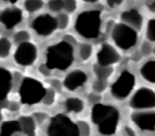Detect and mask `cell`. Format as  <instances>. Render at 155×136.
<instances>
[{
  "label": "cell",
  "mask_w": 155,
  "mask_h": 136,
  "mask_svg": "<svg viewBox=\"0 0 155 136\" xmlns=\"http://www.w3.org/2000/svg\"><path fill=\"white\" fill-rule=\"evenodd\" d=\"M120 119L119 111L110 104L97 103L91 109V121L103 135H112L116 132Z\"/></svg>",
  "instance_id": "6da1fadb"
},
{
  "label": "cell",
  "mask_w": 155,
  "mask_h": 136,
  "mask_svg": "<svg viewBox=\"0 0 155 136\" xmlns=\"http://www.w3.org/2000/svg\"><path fill=\"white\" fill-rule=\"evenodd\" d=\"M74 60V47L64 40L47 48L45 64L51 70L67 69L72 65Z\"/></svg>",
  "instance_id": "7a4b0ae2"
},
{
  "label": "cell",
  "mask_w": 155,
  "mask_h": 136,
  "mask_svg": "<svg viewBox=\"0 0 155 136\" xmlns=\"http://www.w3.org/2000/svg\"><path fill=\"white\" fill-rule=\"evenodd\" d=\"M101 27V12L97 10L82 12L77 17L74 25L77 33L87 39H94L99 37Z\"/></svg>",
  "instance_id": "3957f363"
},
{
  "label": "cell",
  "mask_w": 155,
  "mask_h": 136,
  "mask_svg": "<svg viewBox=\"0 0 155 136\" xmlns=\"http://www.w3.org/2000/svg\"><path fill=\"white\" fill-rule=\"evenodd\" d=\"M45 91L46 88L41 81L30 77H25L22 80L18 90L21 103L29 105L42 101Z\"/></svg>",
  "instance_id": "277c9868"
},
{
  "label": "cell",
  "mask_w": 155,
  "mask_h": 136,
  "mask_svg": "<svg viewBox=\"0 0 155 136\" xmlns=\"http://www.w3.org/2000/svg\"><path fill=\"white\" fill-rule=\"evenodd\" d=\"M47 134L48 136H80L77 124L61 114L51 118Z\"/></svg>",
  "instance_id": "5b68a950"
},
{
  "label": "cell",
  "mask_w": 155,
  "mask_h": 136,
  "mask_svg": "<svg viewBox=\"0 0 155 136\" xmlns=\"http://www.w3.org/2000/svg\"><path fill=\"white\" fill-rule=\"evenodd\" d=\"M111 36L115 45L122 50L130 49L135 46L137 41V31L124 23L114 25Z\"/></svg>",
  "instance_id": "8992f818"
},
{
  "label": "cell",
  "mask_w": 155,
  "mask_h": 136,
  "mask_svg": "<svg viewBox=\"0 0 155 136\" xmlns=\"http://www.w3.org/2000/svg\"><path fill=\"white\" fill-rule=\"evenodd\" d=\"M136 84V78L130 71H123L110 86L113 96L118 100L127 98L134 89Z\"/></svg>",
  "instance_id": "52a82bcc"
},
{
  "label": "cell",
  "mask_w": 155,
  "mask_h": 136,
  "mask_svg": "<svg viewBox=\"0 0 155 136\" xmlns=\"http://www.w3.org/2000/svg\"><path fill=\"white\" fill-rule=\"evenodd\" d=\"M129 105L137 111L155 108V91L148 87H140L134 93Z\"/></svg>",
  "instance_id": "ba28073f"
},
{
  "label": "cell",
  "mask_w": 155,
  "mask_h": 136,
  "mask_svg": "<svg viewBox=\"0 0 155 136\" xmlns=\"http://www.w3.org/2000/svg\"><path fill=\"white\" fill-rule=\"evenodd\" d=\"M37 57V47L29 41L19 44L14 53L15 62L21 66H29L33 65L36 61Z\"/></svg>",
  "instance_id": "9c48e42d"
},
{
  "label": "cell",
  "mask_w": 155,
  "mask_h": 136,
  "mask_svg": "<svg viewBox=\"0 0 155 136\" xmlns=\"http://www.w3.org/2000/svg\"><path fill=\"white\" fill-rule=\"evenodd\" d=\"M31 27L38 35L48 36L57 29L58 23L56 18L51 15L43 14L34 19Z\"/></svg>",
  "instance_id": "30bf717a"
},
{
  "label": "cell",
  "mask_w": 155,
  "mask_h": 136,
  "mask_svg": "<svg viewBox=\"0 0 155 136\" xmlns=\"http://www.w3.org/2000/svg\"><path fill=\"white\" fill-rule=\"evenodd\" d=\"M131 121L136 126L143 131H155V111L142 110L131 114Z\"/></svg>",
  "instance_id": "8fae6325"
},
{
  "label": "cell",
  "mask_w": 155,
  "mask_h": 136,
  "mask_svg": "<svg viewBox=\"0 0 155 136\" xmlns=\"http://www.w3.org/2000/svg\"><path fill=\"white\" fill-rule=\"evenodd\" d=\"M120 59V54L114 46L104 43L97 53V64L103 66H111L117 63Z\"/></svg>",
  "instance_id": "7c38bea8"
},
{
  "label": "cell",
  "mask_w": 155,
  "mask_h": 136,
  "mask_svg": "<svg viewBox=\"0 0 155 136\" xmlns=\"http://www.w3.org/2000/svg\"><path fill=\"white\" fill-rule=\"evenodd\" d=\"M87 74L81 69H74L66 75L63 81V85L66 89L74 91L83 86L87 82Z\"/></svg>",
  "instance_id": "4fadbf2b"
},
{
  "label": "cell",
  "mask_w": 155,
  "mask_h": 136,
  "mask_svg": "<svg viewBox=\"0 0 155 136\" xmlns=\"http://www.w3.org/2000/svg\"><path fill=\"white\" fill-rule=\"evenodd\" d=\"M22 19V12L18 8H6L0 13V22L5 28L12 29L16 26Z\"/></svg>",
  "instance_id": "5bb4252c"
},
{
  "label": "cell",
  "mask_w": 155,
  "mask_h": 136,
  "mask_svg": "<svg viewBox=\"0 0 155 136\" xmlns=\"http://www.w3.org/2000/svg\"><path fill=\"white\" fill-rule=\"evenodd\" d=\"M12 87V75L8 69L0 67V101L6 99Z\"/></svg>",
  "instance_id": "9a60e30c"
},
{
  "label": "cell",
  "mask_w": 155,
  "mask_h": 136,
  "mask_svg": "<svg viewBox=\"0 0 155 136\" xmlns=\"http://www.w3.org/2000/svg\"><path fill=\"white\" fill-rule=\"evenodd\" d=\"M120 18L124 24L134 28V29H140L143 24V17L137 9H131L124 11L120 15Z\"/></svg>",
  "instance_id": "2e32d148"
},
{
  "label": "cell",
  "mask_w": 155,
  "mask_h": 136,
  "mask_svg": "<svg viewBox=\"0 0 155 136\" xmlns=\"http://www.w3.org/2000/svg\"><path fill=\"white\" fill-rule=\"evenodd\" d=\"M21 132L19 121H7L0 126V136H18Z\"/></svg>",
  "instance_id": "e0dca14e"
},
{
  "label": "cell",
  "mask_w": 155,
  "mask_h": 136,
  "mask_svg": "<svg viewBox=\"0 0 155 136\" xmlns=\"http://www.w3.org/2000/svg\"><path fill=\"white\" fill-rule=\"evenodd\" d=\"M21 132L25 136H35L36 124L35 119L31 116H22L18 120Z\"/></svg>",
  "instance_id": "ac0fdd59"
},
{
  "label": "cell",
  "mask_w": 155,
  "mask_h": 136,
  "mask_svg": "<svg viewBox=\"0 0 155 136\" xmlns=\"http://www.w3.org/2000/svg\"><path fill=\"white\" fill-rule=\"evenodd\" d=\"M140 74L147 82L155 84V60H149L141 65Z\"/></svg>",
  "instance_id": "d6986e66"
},
{
  "label": "cell",
  "mask_w": 155,
  "mask_h": 136,
  "mask_svg": "<svg viewBox=\"0 0 155 136\" xmlns=\"http://www.w3.org/2000/svg\"><path fill=\"white\" fill-rule=\"evenodd\" d=\"M66 109L70 112L81 113L84 108V104L82 99L78 97H70L66 99L64 103Z\"/></svg>",
  "instance_id": "ffe728a7"
},
{
  "label": "cell",
  "mask_w": 155,
  "mask_h": 136,
  "mask_svg": "<svg viewBox=\"0 0 155 136\" xmlns=\"http://www.w3.org/2000/svg\"><path fill=\"white\" fill-rule=\"evenodd\" d=\"M93 71L97 79L102 81H107L114 72V69L110 66H103L98 64L94 65Z\"/></svg>",
  "instance_id": "44dd1931"
},
{
  "label": "cell",
  "mask_w": 155,
  "mask_h": 136,
  "mask_svg": "<svg viewBox=\"0 0 155 136\" xmlns=\"http://www.w3.org/2000/svg\"><path fill=\"white\" fill-rule=\"evenodd\" d=\"M12 48L11 41L5 37L0 38V58H5L9 55Z\"/></svg>",
  "instance_id": "7402d4cb"
},
{
  "label": "cell",
  "mask_w": 155,
  "mask_h": 136,
  "mask_svg": "<svg viewBox=\"0 0 155 136\" xmlns=\"http://www.w3.org/2000/svg\"><path fill=\"white\" fill-rule=\"evenodd\" d=\"M24 6L27 12L33 13L41 9V7L43 6V1L42 0H25L24 2Z\"/></svg>",
  "instance_id": "603a6c76"
},
{
  "label": "cell",
  "mask_w": 155,
  "mask_h": 136,
  "mask_svg": "<svg viewBox=\"0 0 155 136\" xmlns=\"http://www.w3.org/2000/svg\"><path fill=\"white\" fill-rule=\"evenodd\" d=\"M93 53V47L90 43L84 42L79 47V56L83 61H87Z\"/></svg>",
  "instance_id": "cb8c5ba5"
},
{
  "label": "cell",
  "mask_w": 155,
  "mask_h": 136,
  "mask_svg": "<svg viewBox=\"0 0 155 136\" xmlns=\"http://www.w3.org/2000/svg\"><path fill=\"white\" fill-rule=\"evenodd\" d=\"M78 128L79 131L80 136H90L91 133V127L89 124L85 121H79L77 123Z\"/></svg>",
  "instance_id": "d4e9b609"
},
{
  "label": "cell",
  "mask_w": 155,
  "mask_h": 136,
  "mask_svg": "<svg viewBox=\"0 0 155 136\" xmlns=\"http://www.w3.org/2000/svg\"><path fill=\"white\" fill-rule=\"evenodd\" d=\"M30 35L26 30H21V31H18V32H17L13 36L14 41H15V43L18 44H21L23 43V42L28 41Z\"/></svg>",
  "instance_id": "484cf974"
},
{
  "label": "cell",
  "mask_w": 155,
  "mask_h": 136,
  "mask_svg": "<svg viewBox=\"0 0 155 136\" xmlns=\"http://www.w3.org/2000/svg\"><path fill=\"white\" fill-rule=\"evenodd\" d=\"M146 36L149 41H155V18L150 19L147 23Z\"/></svg>",
  "instance_id": "4316f807"
},
{
  "label": "cell",
  "mask_w": 155,
  "mask_h": 136,
  "mask_svg": "<svg viewBox=\"0 0 155 136\" xmlns=\"http://www.w3.org/2000/svg\"><path fill=\"white\" fill-rule=\"evenodd\" d=\"M55 100V91L52 88H46L45 95L43 98V103L46 105H51Z\"/></svg>",
  "instance_id": "83f0119b"
},
{
  "label": "cell",
  "mask_w": 155,
  "mask_h": 136,
  "mask_svg": "<svg viewBox=\"0 0 155 136\" xmlns=\"http://www.w3.org/2000/svg\"><path fill=\"white\" fill-rule=\"evenodd\" d=\"M58 27L61 29H65L69 25V17L67 14L61 13L56 18Z\"/></svg>",
  "instance_id": "f1b7e54d"
},
{
  "label": "cell",
  "mask_w": 155,
  "mask_h": 136,
  "mask_svg": "<svg viewBox=\"0 0 155 136\" xmlns=\"http://www.w3.org/2000/svg\"><path fill=\"white\" fill-rule=\"evenodd\" d=\"M107 81H102V80L97 79L93 83L92 88L94 91V92L97 93V94H100V93L103 92L107 88Z\"/></svg>",
  "instance_id": "f546056e"
},
{
  "label": "cell",
  "mask_w": 155,
  "mask_h": 136,
  "mask_svg": "<svg viewBox=\"0 0 155 136\" xmlns=\"http://www.w3.org/2000/svg\"><path fill=\"white\" fill-rule=\"evenodd\" d=\"M48 7L52 12H59L63 8V0H49Z\"/></svg>",
  "instance_id": "4dcf8cb0"
},
{
  "label": "cell",
  "mask_w": 155,
  "mask_h": 136,
  "mask_svg": "<svg viewBox=\"0 0 155 136\" xmlns=\"http://www.w3.org/2000/svg\"><path fill=\"white\" fill-rule=\"evenodd\" d=\"M140 51L143 56H149L153 52V48L149 41H144L140 45Z\"/></svg>",
  "instance_id": "1f68e13d"
},
{
  "label": "cell",
  "mask_w": 155,
  "mask_h": 136,
  "mask_svg": "<svg viewBox=\"0 0 155 136\" xmlns=\"http://www.w3.org/2000/svg\"><path fill=\"white\" fill-rule=\"evenodd\" d=\"M63 8L70 13L74 12L77 8L76 0H63Z\"/></svg>",
  "instance_id": "d6a6232c"
},
{
  "label": "cell",
  "mask_w": 155,
  "mask_h": 136,
  "mask_svg": "<svg viewBox=\"0 0 155 136\" xmlns=\"http://www.w3.org/2000/svg\"><path fill=\"white\" fill-rule=\"evenodd\" d=\"M38 70H39V72L41 75H45V76H49L51 75V70L47 66L46 64H41L38 68Z\"/></svg>",
  "instance_id": "836d02e7"
},
{
  "label": "cell",
  "mask_w": 155,
  "mask_h": 136,
  "mask_svg": "<svg viewBox=\"0 0 155 136\" xmlns=\"http://www.w3.org/2000/svg\"><path fill=\"white\" fill-rule=\"evenodd\" d=\"M124 0H106L107 5L110 8H116V7L120 6L123 3Z\"/></svg>",
  "instance_id": "e575fe53"
},
{
  "label": "cell",
  "mask_w": 155,
  "mask_h": 136,
  "mask_svg": "<svg viewBox=\"0 0 155 136\" xmlns=\"http://www.w3.org/2000/svg\"><path fill=\"white\" fill-rule=\"evenodd\" d=\"M51 88H52L54 91H60L62 87V84L58 79H52L51 81Z\"/></svg>",
  "instance_id": "d590c367"
},
{
  "label": "cell",
  "mask_w": 155,
  "mask_h": 136,
  "mask_svg": "<svg viewBox=\"0 0 155 136\" xmlns=\"http://www.w3.org/2000/svg\"><path fill=\"white\" fill-rule=\"evenodd\" d=\"M46 114H45V113H41V112H38V113H35V114H34V117H33V118L35 119V122H42V121H45V119L46 118Z\"/></svg>",
  "instance_id": "8d00e7d4"
},
{
  "label": "cell",
  "mask_w": 155,
  "mask_h": 136,
  "mask_svg": "<svg viewBox=\"0 0 155 136\" xmlns=\"http://www.w3.org/2000/svg\"><path fill=\"white\" fill-rule=\"evenodd\" d=\"M89 101H91V103H94V104L98 103L99 100H100V96L98 95V94H91L89 95V98H88Z\"/></svg>",
  "instance_id": "74e56055"
},
{
  "label": "cell",
  "mask_w": 155,
  "mask_h": 136,
  "mask_svg": "<svg viewBox=\"0 0 155 136\" xmlns=\"http://www.w3.org/2000/svg\"><path fill=\"white\" fill-rule=\"evenodd\" d=\"M124 131H125V134L127 136H136L135 131H134V129H132L130 127H125L124 128Z\"/></svg>",
  "instance_id": "f35d334b"
},
{
  "label": "cell",
  "mask_w": 155,
  "mask_h": 136,
  "mask_svg": "<svg viewBox=\"0 0 155 136\" xmlns=\"http://www.w3.org/2000/svg\"><path fill=\"white\" fill-rule=\"evenodd\" d=\"M8 105L9 106V108L11 111H15V110H17L18 108H19V105H18V103L12 102V104H8Z\"/></svg>",
  "instance_id": "ab89813d"
},
{
  "label": "cell",
  "mask_w": 155,
  "mask_h": 136,
  "mask_svg": "<svg viewBox=\"0 0 155 136\" xmlns=\"http://www.w3.org/2000/svg\"><path fill=\"white\" fill-rule=\"evenodd\" d=\"M149 8L153 12H155V0H153V2L149 5Z\"/></svg>",
  "instance_id": "60d3db41"
},
{
  "label": "cell",
  "mask_w": 155,
  "mask_h": 136,
  "mask_svg": "<svg viewBox=\"0 0 155 136\" xmlns=\"http://www.w3.org/2000/svg\"><path fill=\"white\" fill-rule=\"evenodd\" d=\"M83 1L86 2H90V3H94V2H97L98 0H83Z\"/></svg>",
  "instance_id": "b9f144b4"
},
{
  "label": "cell",
  "mask_w": 155,
  "mask_h": 136,
  "mask_svg": "<svg viewBox=\"0 0 155 136\" xmlns=\"http://www.w3.org/2000/svg\"><path fill=\"white\" fill-rule=\"evenodd\" d=\"M5 1H8V2H11V3H15L18 0H5Z\"/></svg>",
  "instance_id": "7bdbcfd3"
},
{
  "label": "cell",
  "mask_w": 155,
  "mask_h": 136,
  "mask_svg": "<svg viewBox=\"0 0 155 136\" xmlns=\"http://www.w3.org/2000/svg\"><path fill=\"white\" fill-rule=\"evenodd\" d=\"M152 53H153V55H154V56H155V47L153 48V52H152Z\"/></svg>",
  "instance_id": "ee69618b"
},
{
  "label": "cell",
  "mask_w": 155,
  "mask_h": 136,
  "mask_svg": "<svg viewBox=\"0 0 155 136\" xmlns=\"http://www.w3.org/2000/svg\"><path fill=\"white\" fill-rule=\"evenodd\" d=\"M2 114H1V113H0V122H1V121H2Z\"/></svg>",
  "instance_id": "f6af8a7d"
}]
</instances>
